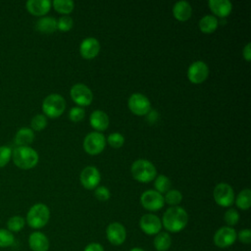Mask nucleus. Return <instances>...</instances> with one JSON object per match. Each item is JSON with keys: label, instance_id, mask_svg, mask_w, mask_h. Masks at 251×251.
<instances>
[{"label": "nucleus", "instance_id": "f257e3e1", "mask_svg": "<svg viewBox=\"0 0 251 251\" xmlns=\"http://www.w3.org/2000/svg\"><path fill=\"white\" fill-rule=\"evenodd\" d=\"M162 226L170 232L181 231L188 223L187 212L179 206H172L166 210L162 218Z\"/></svg>", "mask_w": 251, "mask_h": 251}, {"label": "nucleus", "instance_id": "f03ea898", "mask_svg": "<svg viewBox=\"0 0 251 251\" xmlns=\"http://www.w3.org/2000/svg\"><path fill=\"white\" fill-rule=\"evenodd\" d=\"M12 160L18 168L29 170L37 165L39 157L38 153L30 146H17L12 151Z\"/></svg>", "mask_w": 251, "mask_h": 251}, {"label": "nucleus", "instance_id": "7ed1b4c3", "mask_svg": "<svg viewBox=\"0 0 251 251\" xmlns=\"http://www.w3.org/2000/svg\"><path fill=\"white\" fill-rule=\"evenodd\" d=\"M50 219V210L43 203H36L31 206L26 214L25 222L34 229L42 228L47 225Z\"/></svg>", "mask_w": 251, "mask_h": 251}, {"label": "nucleus", "instance_id": "20e7f679", "mask_svg": "<svg viewBox=\"0 0 251 251\" xmlns=\"http://www.w3.org/2000/svg\"><path fill=\"white\" fill-rule=\"evenodd\" d=\"M131 176L139 182H149L157 176V171L154 165L148 160L139 159L132 163L130 168Z\"/></svg>", "mask_w": 251, "mask_h": 251}, {"label": "nucleus", "instance_id": "39448f33", "mask_svg": "<svg viewBox=\"0 0 251 251\" xmlns=\"http://www.w3.org/2000/svg\"><path fill=\"white\" fill-rule=\"evenodd\" d=\"M66 108V101L60 94H49L42 102V111L45 117L55 119L60 117Z\"/></svg>", "mask_w": 251, "mask_h": 251}, {"label": "nucleus", "instance_id": "423d86ee", "mask_svg": "<svg viewBox=\"0 0 251 251\" xmlns=\"http://www.w3.org/2000/svg\"><path fill=\"white\" fill-rule=\"evenodd\" d=\"M105 145V136L98 131L89 132L83 140V149L89 155H97L101 153L104 150Z\"/></svg>", "mask_w": 251, "mask_h": 251}, {"label": "nucleus", "instance_id": "0eeeda50", "mask_svg": "<svg viewBox=\"0 0 251 251\" xmlns=\"http://www.w3.org/2000/svg\"><path fill=\"white\" fill-rule=\"evenodd\" d=\"M213 196L216 203L222 207H229L234 203L235 197L232 187L227 183H219L215 186Z\"/></svg>", "mask_w": 251, "mask_h": 251}, {"label": "nucleus", "instance_id": "6e6552de", "mask_svg": "<svg viewBox=\"0 0 251 251\" xmlns=\"http://www.w3.org/2000/svg\"><path fill=\"white\" fill-rule=\"evenodd\" d=\"M128 108L131 113L137 116H144L151 110V103L149 99L141 93H133L127 101Z\"/></svg>", "mask_w": 251, "mask_h": 251}, {"label": "nucleus", "instance_id": "1a4fd4ad", "mask_svg": "<svg viewBox=\"0 0 251 251\" xmlns=\"http://www.w3.org/2000/svg\"><path fill=\"white\" fill-rule=\"evenodd\" d=\"M214 243L219 248H227L231 246L236 238V231L231 226H222L214 234Z\"/></svg>", "mask_w": 251, "mask_h": 251}, {"label": "nucleus", "instance_id": "9d476101", "mask_svg": "<svg viewBox=\"0 0 251 251\" xmlns=\"http://www.w3.org/2000/svg\"><path fill=\"white\" fill-rule=\"evenodd\" d=\"M140 203L148 211H158L164 207V196L156 190H146L140 196Z\"/></svg>", "mask_w": 251, "mask_h": 251}, {"label": "nucleus", "instance_id": "9b49d317", "mask_svg": "<svg viewBox=\"0 0 251 251\" xmlns=\"http://www.w3.org/2000/svg\"><path fill=\"white\" fill-rule=\"evenodd\" d=\"M71 97L78 106H88L93 100L92 91L83 83H75L71 88Z\"/></svg>", "mask_w": 251, "mask_h": 251}, {"label": "nucleus", "instance_id": "f8f14e48", "mask_svg": "<svg viewBox=\"0 0 251 251\" xmlns=\"http://www.w3.org/2000/svg\"><path fill=\"white\" fill-rule=\"evenodd\" d=\"M209 75V68L203 61L193 62L187 70V77L192 83H202Z\"/></svg>", "mask_w": 251, "mask_h": 251}, {"label": "nucleus", "instance_id": "ddd939ff", "mask_svg": "<svg viewBox=\"0 0 251 251\" xmlns=\"http://www.w3.org/2000/svg\"><path fill=\"white\" fill-rule=\"evenodd\" d=\"M106 236L111 244L115 246L122 245L126 238V227L121 223H111L106 228Z\"/></svg>", "mask_w": 251, "mask_h": 251}, {"label": "nucleus", "instance_id": "4468645a", "mask_svg": "<svg viewBox=\"0 0 251 251\" xmlns=\"http://www.w3.org/2000/svg\"><path fill=\"white\" fill-rule=\"evenodd\" d=\"M139 226L145 234L156 235L161 231L162 222L154 214H145L139 220Z\"/></svg>", "mask_w": 251, "mask_h": 251}, {"label": "nucleus", "instance_id": "2eb2a0df", "mask_svg": "<svg viewBox=\"0 0 251 251\" xmlns=\"http://www.w3.org/2000/svg\"><path fill=\"white\" fill-rule=\"evenodd\" d=\"M101 179L99 171L92 166L84 168L80 173V182L86 189H94L97 187Z\"/></svg>", "mask_w": 251, "mask_h": 251}, {"label": "nucleus", "instance_id": "dca6fc26", "mask_svg": "<svg viewBox=\"0 0 251 251\" xmlns=\"http://www.w3.org/2000/svg\"><path fill=\"white\" fill-rule=\"evenodd\" d=\"M100 51V43L94 37L84 38L79 46V53L84 59H92L98 55Z\"/></svg>", "mask_w": 251, "mask_h": 251}, {"label": "nucleus", "instance_id": "f3484780", "mask_svg": "<svg viewBox=\"0 0 251 251\" xmlns=\"http://www.w3.org/2000/svg\"><path fill=\"white\" fill-rule=\"evenodd\" d=\"M49 239L41 231H33L28 236V246L31 251H48Z\"/></svg>", "mask_w": 251, "mask_h": 251}, {"label": "nucleus", "instance_id": "a211bd4d", "mask_svg": "<svg viewBox=\"0 0 251 251\" xmlns=\"http://www.w3.org/2000/svg\"><path fill=\"white\" fill-rule=\"evenodd\" d=\"M208 5L210 10L220 18L227 17L232 10V4L228 0H209Z\"/></svg>", "mask_w": 251, "mask_h": 251}, {"label": "nucleus", "instance_id": "6ab92c4d", "mask_svg": "<svg viewBox=\"0 0 251 251\" xmlns=\"http://www.w3.org/2000/svg\"><path fill=\"white\" fill-rule=\"evenodd\" d=\"M25 7L33 16H44L50 11L51 2L49 0H28Z\"/></svg>", "mask_w": 251, "mask_h": 251}, {"label": "nucleus", "instance_id": "aec40b11", "mask_svg": "<svg viewBox=\"0 0 251 251\" xmlns=\"http://www.w3.org/2000/svg\"><path fill=\"white\" fill-rule=\"evenodd\" d=\"M89 123L94 129L105 130L108 127L110 121L108 115L105 112L101 110H95L90 115Z\"/></svg>", "mask_w": 251, "mask_h": 251}, {"label": "nucleus", "instance_id": "412c9836", "mask_svg": "<svg viewBox=\"0 0 251 251\" xmlns=\"http://www.w3.org/2000/svg\"><path fill=\"white\" fill-rule=\"evenodd\" d=\"M192 14V8L186 1H177L173 7L174 17L180 22L187 21Z\"/></svg>", "mask_w": 251, "mask_h": 251}, {"label": "nucleus", "instance_id": "4be33fe9", "mask_svg": "<svg viewBox=\"0 0 251 251\" xmlns=\"http://www.w3.org/2000/svg\"><path fill=\"white\" fill-rule=\"evenodd\" d=\"M34 139V132L29 127L20 128L15 135V143L18 146H29Z\"/></svg>", "mask_w": 251, "mask_h": 251}, {"label": "nucleus", "instance_id": "5701e85b", "mask_svg": "<svg viewBox=\"0 0 251 251\" xmlns=\"http://www.w3.org/2000/svg\"><path fill=\"white\" fill-rule=\"evenodd\" d=\"M35 26L41 33H53L57 29V20L53 17H42L36 22Z\"/></svg>", "mask_w": 251, "mask_h": 251}, {"label": "nucleus", "instance_id": "b1692460", "mask_svg": "<svg viewBox=\"0 0 251 251\" xmlns=\"http://www.w3.org/2000/svg\"><path fill=\"white\" fill-rule=\"evenodd\" d=\"M153 245L157 251H167L172 245V237L169 232L160 231L155 235Z\"/></svg>", "mask_w": 251, "mask_h": 251}, {"label": "nucleus", "instance_id": "393cba45", "mask_svg": "<svg viewBox=\"0 0 251 251\" xmlns=\"http://www.w3.org/2000/svg\"><path fill=\"white\" fill-rule=\"evenodd\" d=\"M219 25V21L215 16L206 15L199 21V28L204 33L214 32Z\"/></svg>", "mask_w": 251, "mask_h": 251}, {"label": "nucleus", "instance_id": "a878e982", "mask_svg": "<svg viewBox=\"0 0 251 251\" xmlns=\"http://www.w3.org/2000/svg\"><path fill=\"white\" fill-rule=\"evenodd\" d=\"M236 206L241 210H248L251 206V191L249 188L241 190L235 199Z\"/></svg>", "mask_w": 251, "mask_h": 251}, {"label": "nucleus", "instance_id": "bb28decb", "mask_svg": "<svg viewBox=\"0 0 251 251\" xmlns=\"http://www.w3.org/2000/svg\"><path fill=\"white\" fill-rule=\"evenodd\" d=\"M154 186L156 188V191L159 193H166L171 189L172 182L171 179L164 176V175H159L157 177L154 178Z\"/></svg>", "mask_w": 251, "mask_h": 251}, {"label": "nucleus", "instance_id": "cd10ccee", "mask_svg": "<svg viewBox=\"0 0 251 251\" xmlns=\"http://www.w3.org/2000/svg\"><path fill=\"white\" fill-rule=\"evenodd\" d=\"M51 4H53V7L57 12L65 15L70 14L75 7V3L72 0H54Z\"/></svg>", "mask_w": 251, "mask_h": 251}, {"label": "nucleus", "instance_id": "c85d7f7f", "mask_svg": "<svg viewBox=\"0 0 251 251\" xmlns=\"http://www.w3.org/2000/svg\"><path fill=\"white\" fill-rule=\"evenodd\" d=\"M25 225V220L21 216H13L7 221V229L11 232L21 231Z\"/></svg>", "mask_w": 251, "mask_h": 251}, {"label": "nucleus", "instance_id": "c756f323", "mask_svg": "<svg viewBox=\"0 0 251 251\" xmlns=\"http://www.w3.org/2000/svg\"><path fill=\"white\" fill-rule=\"evenodd\" d=\"M15 242V236L13 232L7 228H0V248L10 247Z\"/></svg>", "mask_w": 251, "mask_h": 251}, {"label": "nucleus", "instance_id": "7c9ffc66", "mask_svg": "<svg viewBox=\"0 0 251 251\" xmlns=\"http://www.w3.org/2000/svg\"><path fill=\"white\" fill-rule=\"evenodd\" d=\"M164 200L171 206H177V204H179L182 200V194L176 189H170L168 192H166Z\"/></svg>", "mask_w": 251, "mask_h": 251}, {"label": "nucleus", "instance_id": "2f4dec72", "mask_svg": "<svg viewBox=\"0 0 251 251\" xmlns=\"http://www.w3.org/2000/svg\"><path fill=\"white\" fill-rule=\"evenodd\" d=\"M30 126H31V129L32 130H36V131H39V130H42L46 127L47 126V119L44 115L42 114H38V115H35L32 119H31V122H30Z\"/></svg>", "mask_w": 251, "mask_h": 251}, {"label": "nucleus", "instance_id": "473e14b6", "mask_svg": "<svg viewBox=\"0 0 251 251\" xmlns=\"http://www.w3.org/2000/svg\"><path fill=\"white\" fill-rule=\"evenodd\" d=\"M224 220L226 222V224L227 225V226H235L238 221H239V214L238 212L233 209V208H230L228 209L226 213H225V216H224Z\"/></svg>", "mask_w": 251, "mask_h": 251}, {"label": "nucleus", "instance_id": "72a5a7b5", "mask_svg": "<svg viewBox=\"0 0 251 251\" xmlns=\"http://www.w3.org/2000/svg\"><path fill=\"white\" fill-rule=\"evenodd\" d=\"M107 141L113 148H120L124 145L125 137L120 132H113L108 136Z\"/></svg>", "mask_w": 251, "mask_h": 251}, {"label": "nucleus", "instance_id": "f704fd0d", "mask_svg": "<svg viewBox=\"0 0 251 251\" xmlns=\"http://www.w3.org/2000/svg\"><path fill=\"white\" fill-rule=\"evenodd\" d=\"M12 159V149L9 146H0V168L5 167Z\"/></svg>", "mask_w": 251, "mask_h": 251}, {"label": "nucleus", "instance_id": "c9c22d12", "mask_svg": "<svg viewBox=\"0 0 251 251\" xmlns=\"http://www.w3.org/2000/svg\"><path fill=\"white\" fill-rule=\"evenodd\" d=\"M74 22L73 19L69 16H62L58 21H57V28L61 31H68L73 27Z\"/></svg>", "mask_w": 251, "mask_h": 251}, {"label": "nucleus", "instance_id": "e433bc0d", "mask_svg": "<svg viewBox=\"0 0 251 251\" xmlns=\"http://www.w3.org/2000/svg\"><path fill=\"white\" fill-rule=\"evenodd\" d=\"M85 116V111L81 107H73L69 112V118L73 122H80Z\"/></svg>", "mask_w": 251, "mask_h": 251}, {"label": "nucleus", "instance_id": "4c0bfd02", "mask_svg": "<svg viewBox=\"0 0 251 251\" xmlns=\"http://www.w3.org/2000/svg\"><path fill=\"white\" fill-rule=\"evenodd\" d=\"M95 197L100 201H106L110 198L111 193L106 186H98L94 190Z\"/></svg>", "mask_w": 251, "mask_h": 251}, {"label": "nucleus", "instance_id": "58836bf2", "mask_svg": "<svg viewBox=\"0 0 251 251\" xmlns=\"http://www.w3.org/2000/svg\"><path fill=\"white\" fill-rule=\"evenodd\" d=\"M236 238H238L241 243L249 244L251 242V230L249 228L241 229L238 233H236Z\"/></svg>", "mask_w": 251, "mask_h": 251}, {"label": "nucleus", "instance_id": "ea45409f", "mask_svg": "<svg viewBox=\"0 0 251 251\" xmlns=\"http://www.w3.org/2000/svg\"><path fill=\"white\" fill-rule=\"evenodd\" d=\"M83 251H104L103 246L98 242H92L86 245L83 249Z\"/></svg>", "mask_w": 251, "mask_h": 251}, {"label": "nucleus", "instance_id": "a19ab883", "mask_svg": "<svg viewBox=\"0 0 251 251\" xmlns=\"http://www.w3.org/2000/svg\"><path fill=\"white\" fill-rule=\"evenodd\" d=\"M242 54H243V58L249 62L251 60V43H247L245 45V47L243 48V51H242Z\"/></svg>", "mask_w": 251, "mask_h": 251}, {"label": "nucleus", "instance_id": "79ce46f5", "mask_svg": "<svg viewBox=\"0 0 251 251\" xmlns=\"http://www.w3.org/2000/svg\"><path fill=\"white\" fill-rule=\"evenodd\" d=\"M129 251H145V250L142 249V248H140V247H133V248H131Z\"/></svg>", "mask_w": 251, "mask_h": 251}]
</instances>
